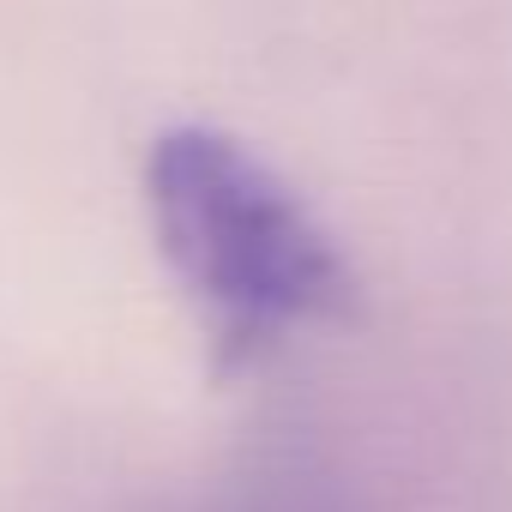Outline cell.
<instances>
[{
  "instance_id": "6da1fadb",
  "label": "cell",
  "mask_w": 512,
  "mask_h": 512,
  "mask_svg": "<svg viewBox=\"0 0 512 512\" xmlns=\"http://www.w3.org/2000/svg\"><path fill=\"white\" fill-rule=\"evenodd\" d=\"M157 260L181 290L217 380L278 362L338 326L356 278L314 205L223 127H163L139 169Z\"/></svg>"
},
{
  "instance_id": "7a4b0ae2",
  "label": "cell",
  "mask_w": 512,
  "mask_h": 512,
  "mask_svg": "<svg viewBox=\"0 0 512 512\" xmlns=\"http://www.w3.org/2000/svg\"><path fill=\"white\" fill-rule=\"evenodd\" d=\"M199 512H356V500L344 494V482L326 464L284 452V458L247 464L241 476H229Z\"/></svg>"
}]
</instances>
